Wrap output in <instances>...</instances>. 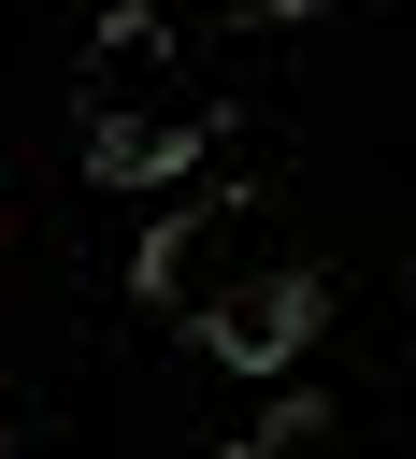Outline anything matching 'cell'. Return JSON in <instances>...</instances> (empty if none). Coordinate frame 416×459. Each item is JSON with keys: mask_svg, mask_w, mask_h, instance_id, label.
<instances>
[]
</instances>
